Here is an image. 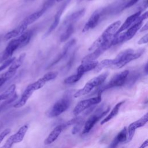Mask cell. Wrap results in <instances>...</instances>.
<instances>
[{
	"mask_svg": "<svg viewBox=\"0 0 148 148\" xmlns=\"http://www.w3.org/2000/svg\"><path fill=\"white\" fill-rule=\"evenodd\" d=\"M147 28H148V23H146L142 28H140V29H139L140 30V32H143V31H147Z\"/></svg>",
	"mask_w": 148,
	"mask_h": 148,
	"instance_id": "38",
	"label": "cell"
},
{
	"mask_svg": "<svg viewBox=\"0 0 148 148\" xmlns=\"http://www.w3.org/2000/svg\"><path fill=\"white\" fill-rule=\"evenodd\" d=\"M141 12H142L141 11L139 10L137 12L135 13L134 14L128 17L127 18V19L125 20V21L120 26L119 28L117 31L115 35H117V34L122 32L123 31L128 29L131 26H132V25H133L135 23V21H136V19L138 18V17L141 14Z\"/></svg>",
	"mask_w": 148,
	"mask_h": 148,
	"instance_id": "18",
	"label": "cell"
},
{
	"mask_svg": "<svg viewBox=\"0 0 148 148\" xmlns=\"http://www.w3.org/2000/svg\"><path fill=\"white\" fill-rule=\"evenodd\" d=\"M28 128V127L27 124L23 125L18 129V130L17 131V132H16L14 134L11 135L8 139V140L9 141H10V143L12 145L14 143H17L21 142L23 140V139L25 135V134L27 132Z\"/></svg>",
	"mask_w": 148,
	"mask_h": 148,
	"instance_id": "19",
	"label": "cell"
},
{
	"mask_svg": "<svg viewBox=\"0 0 148 148\" xmlns=\"http://www.w3.org/2000/svg\"><path fill=\"white\" fill-rule=\"evenodd\" d=\"M124 102H125L124 101H120V102H118L114 106V108L112 109V110L110 112V113L102 120H101V121L100 123L101 125H103V124H105V123L109 121V120L112 119L114 117H115L118 114L119 109H120L121 106L124 103Z\"/></svg>",
	"mask_w": 148,
	"mask_h": 148,
	"instance_id": "25",
	"label": "cell"
},
{
	"mask_svg": "<svg viewBox=\"0 0 148 148\" xmlns=\"http://www.w3.org/2000/svg\"><path fill=\"white\" fill-rule=\"evenodd\" d=\"M76 125H75V127H73L72 131V134H75L76 133H77L80 129V128L82 126L83 124V120H80L77 123L75 124Z\"/></svg>",
	"mask_w": 148,
	"mask_h": 148,
	"instance_id": "33",
	"label": "cell"
},
{
	"mask_svg": "<svg viewBox=\"0 0 148 148\" xmlns=\"http://www.w3.org/2000/svg\"><path fill=\"white\" fill-rule=\"evenodd\" d=\"M64 1V0H56V1H57V2H61V1Z\"/></svg>",
	"mask_w": 148,
	"mask_h": 148,
	"instance_id": "41",
	"label": "cell"
},
{
	"mask_svg": "<svg viewBox=\"0 0 148 148\" xmlns=\"http://www.w3.org/2000/svg\"><path fill=\"white\" fill-rule=\"evenodd\" d=\"M120 143H121V142L119 140V139L116 136H115V138L113 139V140L110 143V145H109L108 148H117V147L118 146V145Z\"/></svg>",
	"mask_w": 148,
	"mask_h": 148,
	"instance_id": "34",
	"label": "cell"
},
{
	"mask_svg": "<svg viewBox=\"0 0 148 148\" xmlns=\"http://www.w3.org/2000/svg\"><path fill=\"white\" fill-rule=\"evenodd\" d=\"M148 146V140L146 139L145 142L142 143V144L138 148H146Z\"/></svg>",
	"mask_w": 148,
	"mask_h": 148,
	"instance_id": "39",
	"label": "cell"
},
{
	"mask_svg": "<svg viewBox=\"0 0 148 148\" xmlns=\"http://www.w3.org/2000/svg\"><path fill=\"white\" fill-rule=\"evenodd\" d=\"M47 10L45 9L44 8H42L40 10L31 14L30 15L26 17L22 21L21 23L24 24L25 25H26L27 27L30 24L34 23L35 21H36L38 18H39Z\"/></svg>",
	"mask_w": 148,
	"mask_h": 148,
	"instance_id": "22",
	"label": "cell"
},
{
	"mask_svg": "<svg viewBox=\"0 0 148 148\" xmlns=\"http://www.w3.org/2000/svg\"><path fill=\"white\" fill-rule=\"evenodd\" d=\"M82 77V76L77 74L76 73L74 75H72L68 77H66L65 79L64 80V83L66 84H73L76 82H77Z\"/></svg>",
	"mask_w": 148,
	"mask_h": 148,
	"instance_id": "30",
	"label": "cell"
},
{
	"mask_svg": "<svg viewBox=\"0 0 148 148\" xmlns=\"http://www.w3.org/2000/svg\"><path fill=\"white\" fill-rule=\"evenodd\" d=\"M139 0H130L128 2H127L122 8V10L123 9H125L127 8H129L130 7H131L132 6H133L134 5H135L136 2H138Z\"/></svg>",
	"mask_w": 148,
	"mask_h": 148,
	"instance_id": "36",
	"label": "cell"
},
{
	"mask_svg": "<svg viewBox=\"0 0 148 148\" xmlns=\"http://www.w3.org/2000/svg\"><path fill=\"white\" fill-rule=\"evenodd\" d=\"M112 38L110 40L106 42L103 45H102L100 47H98L97 49L94 50V51L92 53H91L87 55L86 56H85L82 59V62L95 61V60L97 58H98L100 56H101L106 50H108L109 47L112 46Z\"/></svg>",
	"mask_w": 148,
	"mask_h": 148,
	"instance_id": "13",
	"label": "cell"
},
{
	"mask_svg": "<svg viewBox=\"0 0 148 148\" xmlns=\"http://www.w3.org/2000/svg\"><path fill=\"white\" fill-rule=\"evenodd\" d=\"M148 121V113H146L139 119L135 121L134 122L131 123L128 127L127 130V139L126 142H130L135 134V132L137 128L144 126Z\"/></svg>",
	"mask_w": 148,
	"mask_h": 148,
	"instance_id": "12",
	"label": "cell"
},
{
	"mask_svg": "<svg viewBox=\"0 0 148 148\" xmlns=\"http://www.w3.org/2000/svg\"><path fill=\"white\" fill-rule=\"evenodd\" d=\"M121 25V21L117 20L110 24L102 33V34L92 43L88 48L89 51H92L106 42L110 40L116 34L117 31Z\"/></svg>",
	"mask_w": 148,
	"mask_h": 148,
	"instance_id": "4",
	"label": "cell"
},
{
	"mask_svg": "<svg viewBox=\"0 0 148 148\" xmlns=\"http://www.w3.org/2000/svg\"><path fill=\"white\" fill-rule=\"evenodd\" d=\"M98 63V62L97 61L82 62V64L77 67L76 73L81 76H83L86 72L94 69L97 65Z\"/></svg>",
	"mask_w": 148,
	"mask_h": 148,
	"instance_id": "21",
	"label": "cell"
},
{
	"mask_svg": "<svg viewBox=\"0 0 148 148\" xmlns=\"http://www.w3.org/2000/svg\"><path fill=\"white\" fill-rule=\"evenodd\" d=\"M147 68H148V64L146 63V65H145V68H144L145 72V73H146V74H147V73H148V69H147Z\"/></svg>",
	"mask_w": 148,
	"mask_h": 148,
	"instance_id": "40",
	"label": "cell"
},
{
	"mask_svg": "<svg viewBox=\"0 0 148 148\" xmlns=\"http://www.w3.org/2000/svg\"><path fill=\"white\" fill-rule=\"evenodd\" d=\"M74 29H75V24H72L66 27L64 29V31L60 36V42H64L66 40H68L71 36V35L74 32Z\"/></svg>",
	"mask_w": 148,
	"mask_h": 148,
	"instance_id": "27",
	"label": "cell"
},
{
	"mask_svg": "<svg viewBox=\"0 0 148 148\" xmlns=\"http://www.w3.org/2000/svg\"><path fill=\"white\" fill-rule=\"evenodd\" d=\"M16 73L8 70L6 72L0 75V87H2L7 81L10 79Z\"/></svg>",
	"mask_w": 148,
	"mask_h": 148,
	"instance_id": "29",
	"label": "cell"
},
{
	"mask_svg": "<svg viewBox=\"0 0 148 148\" xmlns=\"http://www.w3.org/2000/svg\"><path fill=\"white\" fill-rule=\"evenodd\" d=\"M16 59L15 57H11L9 58L8 60L4 61L1 65H0V72L3 71L6 68H7L8 66H10V65L13 62V61Z\"/></svg>",
	"mask_w": 148,
	"mask_h": 148,
	"instance_id": "32",
	"label": "cell"
},
{
	"mask_svg": "<svg viewBox=\"0 0 148 148\" xmlns=\"http://www.w3.org/2000/svg\"><path fill=\"white\" fill-rule=\"evenodd\" d=\"M10 128H6L0 133V143L2 142L3 139L10 132Z\"/></svg>",
	"mask_w": 148,
	"mask_h": 148,
	"instance_id": "35",
	"label": "cell"
},
{
	"mask_svg": "<svg viewBox=\"0 0 148 148\" xmlns=\"http://www.w3.org/2000/svg\"><path fill=\"white\" fill-rule=\"evenodd\" d=\"M25 53H23L22 54H21L19 57L16 59H15L13 62L10 65L9 69H8V71L13 72V73H16L17 70L19 68V67L22 65V64L24 62V60L25 59Z\"/></svg>",
	"mask_w": 148,
	"mask_h": 148,
	"instance_id": "26",
	"label": "cell"
},
{
	"mask_svg": "<svg viewBox=\"0 0 148 148\" xmlns=\"http://www.w3.org/2000/svg\"><path fill=\"white\" fill-rule=\"evenodd\" d=\"M108 12H109L108 8H101L95 10L85 24L83 28L82 32H86L90 29L95 28L101 21V20L106 14V13H108Z\"/></svg>",
	"mask_w": 148,
	"mask_h": 148,
	"instance_id": "7",
	"label": "cell"
},
{
	"mask_svg": "<svg viewBox=\"0 0 148 148\" xmlns=\"http://www.w3.org/2000/svg\"><path fill=\"white\" fill-rule=\"evenodd\" d=\"M76 43V39H72L71 40H69V42H68L64 46L61 52L60 53V54L56 58V59L49 65V68H50V66L55 65L56 64H57L58 62H59L61 60H62L67 54V53L68 52L69 50Z\"/></svg>",
	"mask_w": 148,
	"mask_h": 148,
	"instance_id": "24",
	"label": "cell"
},
{
	"mask_svg": "<svg viewBox=\"0 0 148 148\" xmlns=\"http://www.w3.org/2000/svg\"><path fill=\"white\" fill-rule=\"evenodd\" d=\"M109 75L108 72H105L98 76L92 78L88 81L84 85V86L77 90L73 95L75 98H78L83 95H85L91 92L94 88L97 87L101 85Z\"/></svg>",
	"mask_w": 148,
	"mask_h": 148,
	"instance_id": "6",
	"label": "cell"
},
{
	"mask_svg": "<svg viewBox=\"0 0 148 148\" xmlns=\"http://www.w3.org/2000/svg\"><path fill=\"white\" fill-rule=\"evenodd\" d=\"M16 88V85L13 84L0 94V110L17 99Z\"/></svg>",
	"mask_w": 148,
	"mask_h": 148,
	"instance_id": "11",
	"label": "cell"
},
{
	"mask_svg": "<svg viewBox=\"0 0 148 148\" xmlns=\"http://www.w3.org/2000/svg\"><path fill=\"white\" fill-rule=\"evenodd\" d=\"M148 17V12H145L143 14H140L136 19L135 23L132 25L127 31L121 32L117 35H114L112 40V46L119 43H122L124 42L128 41L132 38L136 32L140 29L143 24V21Z\"/></svg>",
	"mask_w": 148,
	"mask_h": 148,
	"instance_id": "2",
	"label": "cell"
},
{
	"mask_svg": "<svg viewBox=\"0 0 148 148\" xmlns=\"http://www.w3.org/2000/svg\"><path fill=\"white\" fill-rule=\"evenodd\" d=\"M70 1L71 0H66L65 2L64 3H63L62 4V5L61 6V7L58 9V10H57V13H56V14L54 16V20H53V21L52 24H51V25L50 26L49 28L47 29L46 32L45 34V35L43 36V38H46L47 36H49L56 29V28L57 27V25H58V24L60 23V18H61V16L64 9L66 8L67 5L70 2Z\"/></svg>",
	"mask_w": 148,
	"mask_h": 148,
	"instance_id": "15",
	"label": "cell"
},
{
	"mask_svg": "<svg viewBox=\"0 0 148 148\" xmlns=\"http://www.w3.org/2000/svg\"><path fill=\"white\" fill-rule=\"evenodd\" d=\"M35 91V90L34 88L31 83L29 84V85H28L27 87L24 90V92H23L19 100L17 102H16L15 104L14 105V106H13L14 108H21V107L23 106L24 105H25V104L27 103L28 99L32 95V94L34 93V92Z\"/></svg>",
	"mask_w": 148,
	"mask_h": 148,
	"instance_id": "17",
	"label": "cell"
},
{
	"mask_svg": "<svg viewBox=\"0 0 148 148\" xmlns=\"http://www.w3.org/2000/svg\"><path fill=\"white\" fill-rule=\"evenodd\" d=\"M27 28V27L22 23H21L17 27H16L15 28L8 32L5 35V40H9L20 36L25 31Z\"/></svg>",
	"mask_w": 148,
	"mask_h": 148,
	"instance_id": "23",
	"label": "cell"
},
{
	"mask_svg": "<svg viewBox=\"0 0 148 148\" xmlns=\"http://www.w3.org/2000/svg\"><path fill=\"white\" fill-rule=\"evenodd\" d=\"M129 71L124 70L115 75L106 84H105L99 89L98 94H101L102 91L106 90L113 87H120L124 85L127 81V79L129 75Z\"/></svg>",
	"mask_w": 148,
	"mask_h": 148,
	"instance_id": "8",
	"label": "cell"
},
{
	"mask_svg": "<svg viewBox=\"0 0 148 148\" xmlns=\"http://www.w3.org/2000/svg\"><path fill=\"white\" fill-rule=\"evenodd\" d=\"M120 141L121 143L125 142L127 139V128L125 127H124L116 136Z\"/></svg>",
	"mask_w": 148,
	"mask_h": 148,
	"instance_id": "31",
	"label": "cell"
},
{
	"mask_svg": "<svg viewBox=\"0 0 148 148\" xmlns=\"http://www.w3.org/2000/svg\"><path fill=\"white\" fill-rule=\"evenodd\" d=\"M0 111H1V110H0Z\"/></svg>",
	"mask_w": 148,
	"mask_h": 148,
	"instance_id": "44",
	"label": "cell"
},
{
	"mask_svg": "<svg viewBox=\"0 0 148 148\" xmlns=\"http://www.w3.org/2000/svg\"><path fill=\"white\" fill-rule=\"evenodd\" d=\"M101 94H98L95 97L82 100L75 106L73 110V113L75 116H77L90 107L99 103L101 102Z\"/></svg>",
	"mask_w": 148,
	"mask_h": 148,
	"instance_id": "9",
	"label": "cell"
},
{
	"mask_svg": "<svg viewBox=\"0 0 148 148\" xmlns=\"http://www.w3.org/2000/svg\"><path fill=\"white\" fill-rule=\"evenodd\" d=\"M82 1V0H77L78 2H80V1Z\"/></svg>",
	"mask_w": 148,
	"mask_h": 148,
	"instance_id": "42",
	"label": "cell"
},
{
	"mask_svg": "<svg viewBox=\"0 0 148 148\" xmlns=\"http://www.w3.org/2000/svg\"><path fill=\"white\" fill-rule=\"evenodd\" d=\"M65 129L64 124H61L54 128V130L49 134L48 136L45 140V145H50L54 142L59 136L61 132Z\"/></svg>",
	"mask_w": 148,
	"mask_h": 148,
	"instance_id": "20",
	"label": "cell"
},
{
	"mask_svg": "<svg viewBox=\"0 0 148 148\" xmlns=\"http://www.w3.org/2000/svg\"><path fill=\"white\" fill-rule=\"evenodd\" d=\"M112 65V59H106L98 62L96 67L94 69L95 73L100 72L102 69L106 67H111Z\"/></svg>",
	"mask_w": 148,
	"mask_h": 148,
	"instance_id": "28",
	"label": "cell"
},
{
	"mask_svg": "<svg viewBox=\"0 0 148 148\" xmlns=\"http://www.w3.org/2000/svg\"><path fill=\"white\" fill-rule=\"evenodd\" d=\"M58 75L57 72H49L45 74L42 77L39 79L36 82L31 83L35 90H38L42 88L48 82L54 79Z\"/></svg>",
	"mask_w": 148,
	"mask_h": 148,
	"instance_id": "16",
	"label": "cell"
},
{
	"mask_svg": "<svg viewBox=\"0 0 148 148\" xmlns=\"http://www.w3.org/2000/svg\"><path fill=\"white\" fill-rule=\"evenodd\" d=\"M88 1H94V0H88Z\"/></svg>",
	"mask_w": 148,
	"mask_h": 148,
	"instance_id": "43",
	"label": "cell"
},
{
	"mask_svg": "<svg viewBox=\"0 0 148 148\" xmlns=\"http://www.w3.org/2000/svg\"><path fill=\"white\" fill-rule=\"evenodd\" d=\"M144 48H140L137 50L128 49L120 52L116 57L112 59V66L111 68L119 69L125 65L128 62L139 58L145 52Z\"/></svg>",
	"mask_w": 148,
	"mask_h": 148,
	"instance_id": "3",
	"label": "cell"
},
{
	"mask_svg": "<svg viewBox=\"0 0 148 148\" xmlns=\"http://www.w3.org/2000/svg\"><path fill=\"white\" fill-rule=\"evenodd\" d=\"M32 35V32L31 31H25L20 36L12 39L5 49L0 53V64L12 57L13 54L16 50L26 46L29 42Z\"/></svg>",
	"mask_w": 148,
	"mask_h": 148,
	"instance_id": "1",
	"label": "cell"
},
{
	"mask_svg": "<svg viewBox=\"0 0 148 148\" xmlns=\"http://www.w3.org/2000/svg\"><path fill=\"white\" fill-rule=\"evenodd\" d=\"M148 41V34H146L143 36H142L138 41V45H142L145 43H147Z\"/></svg>",
	"mask_w": 148,
	"mask_h": 148,
	"instance_id": "37",
	"label": "cell"
},
{
	"mask_svg": "<svg viewBox=\"0 0 148 148\" xmlns=\"http://www.w3.org/2000/svg\"><path fill=\"white\" fill-rule=\"evenodd\" d=\"M110 110V107H108L106 109L103 110L102 108L101 110H98L94 114L91 115L88 120L86 121L84 124V127L82 132V134L85 135L88 134L93 127L95 125V124L104 116H105Z\"/></svg>",
	"mask_w": 148,
	"mask_h": 148,
	"instance_id": "10",
	"label": "cell"
},
{
	"mask_svg": "<svg viewBox=\"0 0 148 148\" xmlns=\"http://www.w3.org/2000/svg\"><path fill=\"white\" fill-rule=\"evenodd\" d=\"M72 101L71 92H66L64 95L58 99L47 112V116L53 118L60 116L69 107Z\"/></svg>",
	"mask_w": 148,
	"mask_h": 148,
	"instance_id": "5",
	"label": "cell"
},
{
	"mask_svg": "<svg viewBox=\"0 0 148 148\" xmlns=\"http://www.w3.org/2000/svg\"><path fill=\"white\" fill-rule=\"evenodd\" d=\"M85 12V9H82L66 17L62 23L60 30H64L66 27L72 24H75V23L84 16Z\"/></svg>",
	"mask_w": 148,
	"mask_h": 148,
	"instance_id": "14",
	"label": "cell"
}]
</instances>
